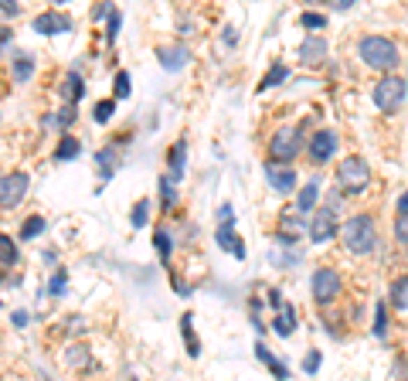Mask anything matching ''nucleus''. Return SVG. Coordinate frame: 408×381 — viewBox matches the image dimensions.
Listing matches in <instances>:
<instances>
[{
	"instance_id": "nucleus-1",
	"label": "nucleus",
	"mask_w": 408,
	"mask_h": 381,
	"mask_svg": "<svg viewBox=\"0 0 408 381\" xmlns=\"http://www.w3.org/2000/svg\"><path fill=\"white\" fill-rule=\"evenodd\" d=\"M357 55H360V62H364L367 69L384 72V76H391V72L398 69V62H402V48H398L391 38H384V34H367V38H360V41H357Z\"/></svg>"
},
{
	"instance_id": "nucleus-2",
	"label": "nucleus",
	"mask_w": 408,
	"mask_h": 381,
	"mask_svg": "<svg viewBox=\"0 0 408 381\" xmlns=\"http://www.w3.org/2000/svg\"><path fill=\"white\" fill-rule=\"evenodd\" d=\"M340 242H344V249L351 255H371L378 249V225H374V218L371 215H354V218H347L344 225H340Z\"/></svg>"
},
{
	"instance_id": "nucleus-3",
	"label": "nucleus",
	"mask_w": 408,
	"mask_h": 381,
	"mask_svg": "<svg viewBox=\"0 0 408 381\" xmlns=\"http://www.w3.org/2000/svg\"><path fill=\"white\" fill-rule=\"evenodd\" d=\"M340 204H344V198H340V191L333 187L330 198H327V204H323V208H316V211L309 215V222H306V235H309V242H313V245H323V242H330L333 235L340 231V225H337Z\"/></svg>"
},
{
	"instance_id": "nucleus-4",
	"label": "nucleus",
	"mask_w": 408,
	"mask_h": 381,
	"mask_svg": "<svg viewBox=\"0 0 408 381\" xmlns=\"http://www.w3.org/2000/svg\"><path fill=\"white\" fill-rule=\"evenodd\" d=\"M306 150V127H279L269 140V160L293 164Z\"/></svg>"
},
{
	"instance_id": "nucleus-5",
	"label": "nucleus",
	"mask_w": 408,
	"mask_h": 381,
	"mask_svg": "<svg viewBox=\"0 0 408 381\" xmlns=\"http://www.w3.org/2000/svg\"><path fill=\"white\" fill-rule=\"evenodd\" d=\"M333 180H337V191L340 194H360L367 184H371V167H367V160L364 157H344L340 160V167H337V174H333Z\"/></svg>"
},
{
	"instance_id": "nucleus-6",
	"label": "nucleus",
	"mask_w": 408,
	"mask_h": 381,
	"mask_svg": "<svg viewBox=\"0 0 408 381\" xmlns=\"http://www.w3.org/2000/svg\"><path fill=\"white\" fill-rule=\"evenodd\" d=\"M340 289H344V276L330 269V266H320V269H313V280H309V293H313V300L320 310H330L333 300L340 296Z\"/></svg>"
},
{
	"instance_id": "nucleus-7",
	"label": "nucleus",
	"mask_w": 408,
	"mask_h": 381,
	"mask_svg": "<svg viewBox=\"0 0 408 381\" xmlns=\"http://www.w3.org/2000/svg\"><path fill=\"white\" fill-rule=\"evenodd\" d=\"M405 92H408V85H405V78H398V76H381L378 78V85L371 89V99H374V106L381 109V113H395V109H402V102H405Z\"/></svg>"
},
{
	"instance_id": "nucleus-8",
	"label": "nucleus",
	"mask_w": 408,
	"mask_h": 381,
	"mask_svg": "<svg viewBox=\"0 0 408 381\" xmlns=\"http://www.w3.org/2000/svg\"><path fill=\"white\" fill-rule=\"evenodd\" d=\"M27 194V174L14 171V174H0V211H10L24 201Z\"/></svg>"
},
{
	"instance_id": "nucleus-9",
	"label": "nucleus",
	"mask_w": 408,
	"mask_h": 381,
	"mask_svg": "<svg viewBox=\"0 0 408 381\" xmlns=\"http://www.w3.org/2000/svg\"><path fill=\"white\" fill-rule=\"evenodd\" d=\"M340 147V140H337V133L333 129H320V133H313L309 140H306V157L313 160V164H327L333 153Z\"/></svg>"
},
{
	"instance_id": "nucleus-10",
	"label": "nucleus",
	"mask_w": 408,
	"mask_h": 381,
	"mask_svg": "<svg viewBox=\"0 0 408 381\" xmlns=\"http://www.w3.org/2000/svg\"><path fill=\"white\" fill-rule=\"evenodd\" d=\"M265 180L276 194H293L296 191V171L289 164H276V160H265Z\"/></svg>"
},
{
	"instance_id": "nucleus-11",
	"label": "nucleus",
	"mask_w": 408,
	"mask_h": 381,
	"mask_svg": "<svg viewBox=\"0 0 408 381\" xmlns=\"http://www.w3.org/2000/svg\"><path fill=\"white\" fill-rule=\"evenodd\" d=\"M34 31L38 34H68L72 31V17L54 7V10H45V14L34 17Z\"/></svg>"
},
{
	"instance_id": "nucleus-12",
	"label": "nucleus",
	"mask_w": 408,
	"mask_h": 381,
	"mask_svg": "<svg viewBox=\"0 0 408 381\" xmlns=\"http://www.w3.org/2000/svg\"><path fill=\"white\" fill-rule=\"evenodd\" d=\"M323 58H327V41H323L320 34L303 38V45H300V62H303V65H323Z\"/></svg>"
},
{
	"instance_id": "nucleus-13",
	"label": "nucleus",
	"mask_w": 408,
	"mask_h": 381,
	"mask_svg": "<svg viewBox=\"0 0 408 381\" xmlns=\"http://www.w3.org/2000/svg\"><path fill=\"white\" fill-rule=\"evenodd\" d=\"M156 55H160V65H163L167 72H177V69H184V65L191 62V51L184 48V45H163Z\"/></svg>"
},
{
	"instance_id": "nucleus-14",
	"label": "nucleus",
	"mask_w": 408,
	"mask_h": 381,
	"mask_svg": "<svg viewBox=\"0 0 408 381\" xmlns=\"http://www.w3.org/2000/svg\"><path fill=\"white\" fill-rule=\"evenodd\" d=\"M306 235V222L303 215H282L279 218V238L286 242V249H293V242Z\"/></svg>"
},
{
	"instance_id": "nucleus-15",
	"label": "nucleus",
	"mask_w": 408,
	"mask_h": 381,
	"mask_svg": "<svg viewBox=\"0 0 408 381\" xmlns=\"http://www.w3.org/2000/svg\"><path fill=\"white\" fill-rule=\"evenodd\" d=\"M316 204H320V180H306L303 187H300V198H296V211L300 215H313L316 211Z\"/></svg>"
},
{
	"instance_id": "nucleus-16",
	"label": "nucleus",
	"mask_w": 408,
	"mask_h": 381,
	"mask_svg": "<svg viewBox=\"0 0 408 381\" xmlns=\"http://www.w3.org/2000/svg\"><path fill=\"white\" fill-rule=\"evenodd\" d=\"M61 364H65V368H75V371H85V368L92 364V351H89L85 344H68V347L61 351Z\"/></svg>"
},
{
	"instance_id": "nucleus-17",
	"label": "nucleus",
	"mask_w": 408,
	"mask_h": 381,
	"mask_svg": "<svg viewBox=\"0 0 408 381\" xmlns=\"http://www.w3.org/2000/svg\"><path fill=\"white\" fill-rule=\"evenodd\" d=\"M214 238H218V245H221L225 252H231L235 259H245V242L235 235L231 225H218V235H214Z\"/></svg>"
},
{
	"instance_id": "nucleus-18",
	"label": "nucleus",
	"mask_w": 408,
	"mask_h": 381,
	"mask_svg": "<svg viewBox=\"0 0 408 381\" xmlns=\"http://www.w3.org/2000/svg\"><path fill=\"white\" fill-rule=\"evenodd\" d=\"M255 357H258V361H262V364H265V368H269V371H272L279 381H289V368H286V364H282L279 357L272 354L265 344H255Z\"/></svg>"
},
{
	"instance_id": "nucleus-19",
	"label": "nucleus",
	"mask_w": 408,
	"mask_h": 381,
	"mask_svg": "<svg viewBox=\"0 0 408 381\" xmlns=\"http://www.w3.org/2000/svg\"><path fill=\"white\" fill-rule=\"evenodd\" d=\"M184 164H187V140H177V143L170 147V160H167V167H170V180L184 178Z\"/></svg>"
},
{
	"instance_id": "nucleus-20",
	"label": "nucleus",
	"mask_w": 408,
	"mask_h": 381,
	"mask_svg": "<svg viewBox=\"0 0 408 381\" xmlns=\"http://www.w3.org/2000/svg\"><path fill=\"white\" fill-rule=\"evenodd\" d=\"M116 147H119V140H116V143H109V147H102V150L96 153V164H99V171H102V178H105V180L112 178V171L119 167V157H116Z\"/></svg>"
},
{
	"instance_id": "nucleus-21",
	"label": "nucleus",
	"mask_w": 408,
	"mask_h": 381,
	"mask_svg": "<svg viewBox=\"0 0 408 381\" xmlns=\"http://www.w3.org/2000/svg\"><path fill=\"white\" fill-rule=\"evenodd\" d=\"M388 303L395 306V310H408V273H402L398 280L391 282V289H388Z\"/></svg>"
},
{
	"instance_id": "nucleus-22",
	"label": "nucleus",
	"mask_w": 408,
	"mask_h": 381,
	"mask_svg": "<svg viewBox=\"0 0 408 381\" xmlns=\"http://www.w3.org/2000/svg\"><path fill=\"white\" fill-rule=\"evenodd\" d=\"M82 92H85V85H82L78 72H68V76H65V82H61V96H65V106H75V102L82 99Z\"/></svg>"
},
{
	"instance_id": "nucleus-23",
	"label": "nucleus",
	"mask_w": 408,
	"mask_h": 381,
	"mask_svg": "<svg viewBox=\"0 0 408 381\" xmlns=\"http://www.w3.org/2000/svg\"><path fill=\"white\" fill-rule=\"evenodd\" d=\"M272 331L279 333V337H289V333L296 331V310L286 303V310H279V317L272 320Z\"/></svg>"
},
{
	"instance_id": "nucleus-24",
	"label": "nucleus",
	"mask_w": 408,
	"mask_h": 381,
	"mask_svg": "<svg viewBox=\"0 0 408 381\" xmlns=\"http://www.w3.org/2000/svg\"><path fill=\"white\" fill-rule=\"evenodd\" d=\"M286 78H289V65L276 62V65H272V69H269V72L262 76L258 89H262V92H265V89H276V85H279V82H286Z\"/></svg>"
},
{
	"instance_id": "nucleus-25",
	"label": "nucleus",
	"mask_w": 408,
	"mask_h": 381,
	"mask_svg": "<svg viewBox=\"0 0 408 381\" xmlns=\"http://www.w3.org/2000/svg\"><path fill=\"white\" fill-rule=\"evenodd\" d=\"M180 331H184V340H187V354L198 357L201 354V347H198V337H194V317H191V313L180 317Z\"/></svg>"
},
{
	"instance_id": "nucleus-26",
	"label": "nucleus",
	"mask_w": 408,
	"mask_h": 381,
	"mask_svg": "<svg viewBox=\"0 0 408 381\" xmlns=\"http://www.w3.org/2000/svg\"><path fill=\"white\" fill-rule=\"evenodd\" d=\"M160 201H163V208H167V211H174V208H177V201H180L177 184H174L170 178L160 180Z\"/></svg>"
},
{
	"instance_id": "nucleus-27",
	"label": "nucleus",
	"mask_w": 408,
	"mask_h": 381,
	"mask_svg": "<svg viewBox=\"0 0 408 381\" xmlns=\"http://www.w3.org/2000/svg\"><path fill=\"white\" fill-rule=\"evenodd\" d=\"M78 150H82V147H78V140L65 133V136H61V143H58V150H54V160H75Z\"/></svg>"
},
{
	"instance_id": "nucleus-28",
	"label": "nucleus",
	"mask_w": 408,
	"mask_h": 381,
	"mask_svg": "<svg viewBox=\"0 0 408 381\" xmlns=\"http://www.w3.org/2000/svg\"><path fill=\"white\" fill-rule=\"evenodd\" d=\"M153 242H156V252H160V259L167 262V259H170V252H174V238H170V231L156 229V231H153Z\"/></svg>"
},
{
	"instance_id": "nucleus-29",
	"label": "nucleus",
	"mask_w": 408,
	"mask_h": 381,
	"mask_svg": "<svg viewBox=\"0 0 408 381\" xmlns=\"http://www.w3.org/2000/svg\"><path fill=\"white\" fill-rule=\"evenodd\" d=\"M34 72V58L31 55H17L14 58V82H27Z\"/></svg>"
},
{
	"instance_id": "nucleus-30",
	"label": "nucleus",
	"mask_w": 408,
	"mask_h": 381,
	"mask_svg": "<svg viewBox=\"0 0 408 381\" xmlns=\"http://www.w3.org/2000/svg\"><path fill=\"white\" fill-rule=\"evenodd\" d=\"M45 225H48V222H45L41 215H31V218H27L24 225H21V238H24V242H31V238H38V235L45 231Z\"/></svg>"
},
{
	"instance_id": "nucleus-31",
	"label": "nucleus",
	"mask_w": 408,
	"mask_h": 381,
	"mask_svg": "<svg viewBox=\"0 0 408 381\" xmlns=\"http://www.w3.org/2000/svg\"><path fill=\"white\" fill-rule=\"evenodd\" d=\"M0 262L3 266H14L17 262V245H14L10 235H0Z\"/></svg>"
},
{
	"instance_id": "nucleus-32",
	"label": "nucleus",
	"mask_w": 408,
	"mask_h": 381,
	"mask_svg": "<svg viewBox=\"0 0 408 381\" xmlns=\"http://www.w3.org/2000/svg\"><path fill=\"white\" fill-rule=\"evenodd\" d=\"M147 218H150V198H140L133 204V229H143Z\"/></svg>"
},
{
	"instance_id": "nucleus-33",
	"label": "nucleus",
	"mask_w": 408,
	"mask_h": 381,
	"mask_svg": "<svg viewBox=\"0 0 408 381\" xmlns=\"http://www.w3.org/2000/svg\"><path fill=\"white\" fill-rule=\"evenodd\" d=\"M374 337H388V303L374 306Z\"/></svg>"
},
{
	"instance_id": "nucleus-34",
	"label": "nucleus",
	"mask_w": 408,
	"mask_h": 381,
	"mask_svg": "<svg viewBox=\"0 0 408 381\" xmlns=\"http://www.w3.org/2000/svg\"><path fill=\"white\" fill-rule=\"evenodd\" d=\"M112 109H116V102H112V99L96 102V109H92V120H96V123H109V120H112Z\"/></svg>"
},
{
	"instance_id": "nucleus-35",
	"label": "nucleus",
	"mask_w": 408,
	"mask_h": 381,
	"mask_svg": "<svg viewBox=\"0 0 408 381\" xmlns=\"http://www.w3.org/2000/svg\"><path fill=\"white\" fill-rule=\"evenodd\" d=\"M395 242H398V245H408V211L395 218Z\"/></svg>"
},
{
	"instance_id": "nucleus-36",
	"label": "nucleus",
	"mask_w": 408,
	"mask_h": 381,
	"mask_svg": "<svg viewBox=\"0 0 408 381\" xmlns=\"http://www.w3.org/2000/svg\"><path fill=\"white\" fill-rule=\"evenodd\" d=\"M112 92H116V99H129L133 85H129V76H126V72H119V76H116V85H112Z\"/></svg>"
},
{
	"instance_id": "nucleus-37",
	"label": "nucleus",
	"mask_w": 408,
	"mask_h": 381,
	"mask_svg": "<svg viewBox=\"0 0 408 381\" xmlns=\"http://www.w3.org/2000/svg\"><path fill=\"white\" fill-rule=\"evenodd\" d=\"M300 24L313 31V27H323V24H327V17H323V14H316V10H303V17H300Z\"/></svg>"
},
{
	"instance_id": "nucleus-38",
	"label": "nucleus",
	"mask_w": 408,
	"mask_h": 381,
	"mask_svg": "<svg viewBox=\"0 0 408 381\" xmlns=\"http://www.w3.org/2000/svg\"><path fill=\"white\" fill-rule=\"evenodd\" d=\"M119 27H123V14H119V10L112 7V14H109V31H105V38H109V41H116Z\"/></svg>"
},
{
	"instance_id": "nucleus-39",
	"label": "nucleus",
	"mask_w": 408,
	"mask_h": 381,
	"mask_svg": "<svg viewBox=\"0 0 408 381\" xmlns=\"http://www.w3.org/2000/svg\"><path fill=\"white\" fill-rule=\"evenodd\" d=\"M320 351H309V354H306V361H303V371L306 375H316V371H320Z\"/></svg>"
},
{
	"instance_id": "nucleus-40",
	"label": "nucleus",
	"mask_w": 408,
	"mask_h": 381,
	"mask_svg": "<svg viewBox=\"0 0 408 381\" xmlns=\"http://www.w3.org/2000/svg\"><path fill=\"white\" fill-rule=\"evenodd\" d=\"M75 123V106H61L58 109V127H72Z\"/></svg>"
},
{
	"instance_id": "nucleus-41",
	"label": "nucleus",
	"mask_w": 408,
	"mask_h": 381,
	"mask_svg": "<svg viewBox=\"0 0 408 381\" xmlns=\"http://www.w3.org/2000/svg\"><path fill=\"white\" fill-rule=\"evenodd\" d=\"M65 280H68L65 273H54V280H51V286H48L54 296H61V293H65Z\"/></svg>"
},
{
	"instance_id": "nucleus-42",
	"label": "nucleus",
	"mask_w": 408,
	"mask_h": 381,
	"mask_svg": "<svg viewBox=\"0 0 408 381\" xmlns=\"http://www.w3.org/2000/svg\"><path fill=\"white\" fill-rule=\"evenodd\" d=\"M0 14H3V17H17V14H21V7H17L14 0H0Z\"/></svg>"
},
{
	"instance_id": "nucleus-43",
	"label": "nucleus",
	"mask_w": 408,
	"mask_h": 381,
	"mask_svg": "<svg viewBox=\"0 0 408 381\" xmlns=\"http://www.w3.org/2000/svg\"><path fill=\"white\" fill-rule=\"evenodd\" d=\"M218 222H221V225H231V222H235V208H231V204H221V208H218Z\"/></svg>"
},
{
	"instance_id": "nucleus-44",
	"label": "nucleus",
	"mask_w": 408,
	"mask_h": 381,
	"mask_svg": "<svg viewBox=\"0 0 408 381\" xmlns=\"http://www.w3.org/2000/svg\"><path fill=\"white\" fill-rule=\"evenodd\" d=\"M112 14V3H99V7H92V21H102V17H109Z\"/></svg>"
},
{
	"instance_id": "nucleus-45",
	"label": "nucleus",
	"mask_w": 408,
	"mask_h": 381,
	"mask_svg": "<svg viewBox=\"0 0 408 381\" xmlns=\"http://www.w3.org/2000/svg\"><path fill=\"white\" fill-rule=\"evenodd\" d=\"M395 211H398V215H405V211H408V191H405V194H402V198H398V204H395Z\"/></svg>"
},
{
	"instance_id": "nucleus-46",
	"label": "nucleus",
	"mask_w": 408,
	"mask_h": 381,
	"mask_svg": "<svg viewBox=\"0 0 408 381\" xmlns=\"http://www.w3.org/2000/svg\"><path fill=\"white\" fill-rule=\"evenodd\" d=\"M351 3H354V0H333L330 7L333 10H351Z\"/></svg>"
},
{
	"instance_id": "nucleus-47",
	"label": "nucleus",
	"mask_w": 408,
	"mask_h": 381,
	"mask_svg": "<svg viewBox=\"0 0 408 381\" xmlns=\"http://www.w3.org/2000/svg\"><path fill=\"white\" fill-rule=\"evenodd\" d=\"M27 324V313L24 310H17V313H14V327H24Z\"/></svg>"
},
{
	"instance_id": "nucleus-48",
	"label": "nucleus",
	"mask_w": 408,
	"mask_h": 381,
	"mask_svg": "<svg viewBox=\"0 0 408 381\" xmlns=\"http://www.w3.org/2000/svg\"><path fill=\"white\" fill-rule=\"evenodd\" d=\"M0 282H3V269H0Z\"/></svg>"
}]
</instances>
